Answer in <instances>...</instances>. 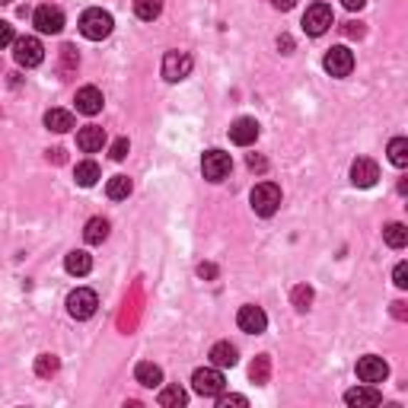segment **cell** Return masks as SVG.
Here are the masks:
<instances>
[{"label": "cell", "mask_w": 408, "mask_h": 408, "mask_svg": "<svg viewBox=\"0 0 408 408\" xmlns=\"http://www.w3.org/2000/svg\"><path fill=\"white\" fill-rule=\"evenodd\" d=\"M112 13H106L102 6H93V10H86L83 16H80V32H83L90 42H102V39L112 36Z\"/></svg>", "instance_id": "cell-1"}, {"label": "cell", "mask_w": 408, "mask_h": 408, "mask_svg": "<svg viewBox=\"0 0 408 408\" xmlns=\"http://www.w3.org/2000/svg\"><path fill=\"white\" fill-rule=\"evenodd\" d=\"M192 389L204 399H217L223 389H227V379H223L220 367H201V370L192 373Z\"/></svg>", "instance_id": "cell-2"}, {"label": "cell", "mask_w": 408, "mask_h": 408, "mask_svg": "<svg viewBox=\"0 0 408 408\" xmlns=\"http://www.w3.org/2000/svg\"><path fill=\"white\" fill-rule=\"evenodd\" d=\"M249 201H253V210L258 217H271L281 208V188L275 182H258L253 188V195H249Z\"/></svg>", "instance_id": "cell-3"}, {"label": "cell", "mask_w": 408, "mask_h": 408, "mask_svg": "<svg viewBox=\"0 0 408 408\" xmlns=\"http://www.w3.org/2000/svg\"><path fill=\"white\" fill-rule=\"evenodd\" d=\"M332 6L329 4H312V6H306V13H303V29H306V36H312V39H319V36H325V32L332 29Z\"/></svg>", "instance_id": "cell-4"}, {"label": "cell", "mask_w": 408, "mask_h": 408, "mask_svg": "<svg viewBox=\"0 0 408 408\" xmlns=\"http://www.w3.org/2000/svg\"><path fill=\"white\" fill-rule=\"evenodd\" d=\"M13 58H16L19 67H39L45 61V49L36 36L13 39Z\"/></svg>", "instance_id": "cell-5"}, {"label": "cell", "mask_w": 408, "mask_h": 408, "mask_svg": "<svg viewBox=\"0 0 408 408\" xmlns=\"http://www.w3.org/2000/svg\"><path fill=\"white\" fill-rule=\"evenodd\" d=\"M195 61L188 51H166L163 54V77L169 80V83H179V80H185L188 73H192Z\"/></svg>", "instance_id": "cell-6"}, {"label": "cell", "mask_w": 408, "mask_h": 408, "mask_svg": "<svg viewBox=\"0 0 408 408\" xmlns=\"http://www.w3.org/2000/svg\"><path fill=\"white\" fill-rule=\"evenodd\" d=\"M96 310H99V297L90 287H77L67 297V312L73 319H90V316H96Z\"/></svg>", "instance_id": "cell-7"}, {"label": "cell", "mask_w": 408, "mask_h": 408, "mask_svg": "<svg viewBox=\"0 0 408 408\" xmlns=\"http://www.w3.org/2000/svg\"><path fill=\"white\" fill-rule=\"evenodd\" d=\"M230 169H233V160H230V153L223 151H208L201 156V173L208 182H223L230 175Z\"/></svg>", "instance_id": "cell-8"}, {"label": "cell", "mask_w": 408, "mask_h": 408, "mask_svg": "<svg viewBox=\"0 0 408 408\" xmlns=\"http://www.w3.org/2000/svg\"><path fill=\"white\" fill-rule=\"evenodd\" d=\"M322 67L332 73V77H348V73L355 71V51L345 49V45H335V49L325 51Z\"/></svg>", "instance_id": "cell-9"}, {"label": "cell", "mask_w": 408, "mask_h": 408, "mask_svg": "<svg viewBox=\"0 0 408 408\" xmlns=\"http://www.w3.org/2000/svg\"><path fill=\"white\" fill-rule=\"evenodd\" d=\"M32 23H36V29L42 32V36H58V32L64 29V13L51 4H42L32 13Z\"/></svg>", "instance_id": "cell-10"}, {"label": "cell", "mask_w": 408, "mask_h": 408, "mask_svg": "<svg viewBox=\"0 0 408 408\" xmlns=\"http://www.w3.org/2000/svg\"><path fill=\"white\" fill-rule=\"evenodd\" d=\"M386 377H389V364H386L383 357L367 355V357L357 360V379H360V383L377 386V383H383Z\"/></svg>", "instance_id": "cell-11"}, {"label": "cell", "mask_w": 408, "mask_h": 408, "mask_svg": "<svg viewBox=\"0 0 408 408\" xmlns=\"http://www.w3.org/2000/svg\"><path fill=\"white\" fill-rule=\"evenodd\" d=\"M379 179V166L377 160H370V156H357L355 163H351V182H355L357 188H373Z\"/></svg>", "instance_id": "cell-12"}, {"label": "cell", "mask_w": 408, "mask_h": 408, "mask_svg": "<svg viewBox=\"0 0 408 408\" xmlns=\"http://www.w3.org/2000/svg\"><path fill=\"white\" fill-rule=\"evenodd\" d=\"M236 325L243 332H249V335H262L268 329V316H265L262 306H243L240 316H236Z\"/></svg>", "instance_id": "cell-13"}, {"label": "cell", "mask_w": 408, "mask_h": 408, "mask_svg": "<svg viewBox=\"0 0 408 408\" xmlns=\"http://www.w3.org/2000/svg\"><path fill=\"white\" fill-rule=\"evenodd\" d=\"M345 402H348L351 408H377L379 402H383V396H379L377 386L364 383V386H355V389L345 392Z\"/></svg>", "instance_id": "cell-14"}, {"label": "cell", "mask_w": 408, "mask_h": 408, "mask_svg": "<svg viewBox=\"0 0 408 408\" xmlns=\"http://www.w3.org/2000/svg\"><path fill=\"white\" fill-rule=\"evenodd\" d=\"M255 138H258V121L255 118H236L233 125H230V141H233L236 147L255 144Z\"/></svg>", "instance_id": "cell-15"}, {"label": "cell", "mask_w": 408, "mask_h": 408, "mask_svg": "<svg viewBox=\"0 0 408 408\" xmlns=\"http://www.w3.org/2000/svg\"><path fill=\"white\" fill-rule=\"evenodd\" d=\"M102 144H106V131H102V128L86 125L77 131V147L83 153H96V151H102Z\"/></svg>", "instance_id": "cell-16"}, {"label": "cell", "mask_w": 408, "mask_h": 408, "mask_svg": "<svg viewBox=\"0 0 408 408\" xmlns=\"http://www.w3.org/2000/svg\"><path fill=\"white\" fill-rule=\"evenodd\" d=\"M77 112L80 115H99L102 112V93L96 86H83V90H77Z\"/></svg>", "instance_id": "cell-17"}, {"label": "cell", "mask_w": 408, "mask_h": 408, "mask_svg": "<svg viewBox=\"0 0 408 408\" xmlns=\"http://www.w3.org/2000/svg\"><path fill=\"white\" fill-rule=\"evenodd\" d=\"M64 268L71 271V275H77V277L90 275L93 271V255L83 253V249H73V253H67V258H64Z\"/></svg>", "instance_id": "cell-18"}, {"label": "cell", "mask_w": 408, "mask_h": 408, "mask_svg": "<svg viewBox=\"0 0 408 408\" xmlns=\"http://www.w3.org/2000/svg\"><path fill=\"white\" fill-rule=\"evenodd\" d=\"M45 128L54 131V134L71 131V128H73V115L67 112V108H49V112H45Z\"/></svg>", "instance_id": "cell-19"}, {"label": "cell", "mask_w": 408, "mask_h": 408, "mask_svg": "<svg viewBox=\"0 0 408 408\" xmlns=\"http://www.w3.org/2000/svg\"><path fill=\"white\" fill-rule=\"evenodd\" d=\"M134 379H138L141 386H147V389H153V386L163 383V370L151 360H141L138 367H134Z\"/></svg>", "instance_id": "cell-20"}, {"label": "cell", "mask_w": 408, "mask_h": 408, "mask_svg": "<svg viewBox=\"0 0 408 408\" xmlns=\"http://www.w3.org/2000/svg\"><path fill=\"white\" fill-rule=\"evenodd\" d=\"M208 357H210V364L220 367V370L223 367H236V360H240V355H236V348L230 342H217Z\"/></svg>", "instance_id": "cell-21"}, {"label": "cell", "mask_w": 408, "mask_h": 408, "mask_svg": "<svg viewBox=\"0 0 408 408\" xmlns=\"http://www.w3.org/2000/svg\"><path fill=\"white\" fill-rule=\"evenodd\" d=\"M73 179H77V185L93 188L102 179V169L93 160H83V163H77V169H73Z\"/></svg>", "instance_id": "cell-22"}, {"label": "cell", "mask_w": 408, "mask_h": 408, "mask_svg": "<svg viewBox=\"0 0 408 408\" xmlns=\"http://www.w3.org/2000/svg\"><path fill=\"white\" fill-rule=\"evenodd\" d=\"M106 236H108V220H106V217H93V220H86L83 240L90 243V246H99V243H106Z\"/></svg>", "instance_id": "cell-23"}, {"label": "cell", "mask_w": 408, "mask_h": 408, "mask_svg": "<svg viewBox=\"0 0 408 408\" xmlns=\"http://www.w3.org/2000/svg\"><path fill=\"white\" fill-rule=\"evenodd\" d=\"M383 240H386V246H389V249H405V243H408L405 223H399V220L386 223V227H383Z\"/></svg>", "instance_id": "cell-24"}, {"label": "cell", "mask_w": 408, "mask_h": 408, "mask_svg": "<svg viewBox=\"0 0 408 408\" xmlns=\"http://www.w3.org/2000/svg\"><path fill=\"white\" fill-rule=\"evenodd\" d=\"M131 188H134V182L128 179V175H112V179L106 182V195L112 201H125L128 195H131Z\"/></svg>", "instance_id": "cell-25"}, {"label": "cell", "mask_w": 408, "mask_h": 408, "mask_svg": "<svg viewBox=\"0 0 408 408\" xmlns=\"http://www.w3.org/2000/svg\"><path fill=\"white\" fill-rule=\"evenodd\" d=\"M249 377H253L255 386H265V383H268V377H271V357H268V355H258V357L253 360V367H249Z\"/></svg>", "instance_id": "cell-26"}, {"label": "cell", "mask_w": 408, "mask_h": 408, "mask_svg": "<svg viewBox=\"0 0 408 408\" xmlns=\"http://www.w3.org/2000/svg\"><path fill=\"white\" fill-rule=\"evenodd\" d=\"M389 163L392 166H399V169H405L408 166V141L405 138H392L389 141Z\"/></svg>", "instance_id": "cell-27"}, {"label": "cell", "mask_w": 408, "mask_h": 408, "mask_svg": "<svg viewBox=\"0 0 408 408\" xmlns=\"http://www.w3.org/2000/svg\"><path fill=\"white\" fill-rule=\"evenodd\" d=\"M185 402H188V396H185L182 386H166V389L160 392V405L163 408H182Z\"/></svg>", "instance_id": "cell-28"}, {"label": "cell", "mask_w": 408, "mask_h": 408, "mask_svg": "<svg viewBox=\"0 0 408 408\" xmlns=\"http://www.w3.org/2000/svg\"><path fill=\"white\" fill-rule=\"evenodd\" d=\"M134 13H138V19L151 23L163 13V0H134Z\"/></svg>", "instance_id": "cell-29"}, {"label": "cell", "mask_w": 408, "mask_h": 408, "mask_svg": "<svg viewBox=\"0 0 408 408\" xmlns=\"http://www.w3.org/2000/svg\"><path fill=\"white\" fill-rule=\"evenodd\" d=\"M58 370H61V360L54 357V355H39V357H36V373H39V377L49 379V377H54Z\"/></svg>", "instance_id": "cell-30"}, {"label": "cell", "mask_w": 408, "mask_h": 408, "mask_svg": "<svg viewBox=\"0 0 408 408\" xmlns=\"http://www.w3.org/2000/svg\"><path fill=\"white\" fill-rule=\"evenodd\" d=\"M290 300H294V310L306 312V310H310V303H312V287H306V284H300V287H294Z\"/></svg>", "instance_id": "cell-31"}, {"label": "cell", "mask_w": 408, "mask_h": 408, "mask_svg": "<svg viewBox=\"0 0 408 408\" xmlns=\"http://www.w3.org/2000/svg\"><path fill=\"white\" fill-rule=\"evenodd\" d=\"M61 61H64V67H61V73H71V71H77L80 58H77V51H73V45H64V49H61Z\"/></svg>", "instance_id": "cell-32"}, {"label": "cell", "mask_w": 408, "mask_h": 408, "mask_svg": "<svg viewBox=\"0 0 408 408\" xmlns=\"http://www.w3.org/2000/svg\"><path fill=\"white\" fill-rule=\"evenodd\" d=\"M230 405H236V408H246L249 405V399L246 396H233V392H220V396H217V408H230Z\"/></svg>", "instance_id": "cell-33"}, {"label": "cell", "mask_w": 408, "mask_h": 408, "mask_svg": "<svg viewBox=\"0 0 408 408\" xmlns=\"http://www.w3.org/2000/svg\"><path fill=\"white\" fill-rule=\"evenodd\" d=\"M128 151H131V144H128V138H118L112 147H108V156H112L115 163H121V160H125V156H128Z\"/></svg>", "instance_id": "cell-34"}, {"label": "cell", "mask_w": 408, "mask_h": 408, "mask_svg": "<svg viewBox=\"0 0 408 408\" xmlns=\"http://www.w3.org/2000/svg\"><path fill=\"white\" fill-rule=\"evenodd\" d=\"M392 281H396V287H399V290H405V287H408V265H405V262H399V265H396V271H392Z\"/></svg>", "instance_id": "cell-35"}, {"label": "cell", "mask_w": 408, "mask_h": 408, "mask_svg": "<svg viewBox=\"0 0 408 408\" xmlns=\"http://www.w3.org/2000/svg\"><path fill=\"white\" fill-rule=\"evenodd\" d=\"M13 26L6 23V19H0V49H6V45H13Z\"/></svg>", "instance_id": "cell-36"}, {"label": "cell", "mask_w": 408, "mask_h": 408, "mask_svg": "<svg viewBox=\"0 0 408 408\" xmlns=\"http://www.w3.org/2000/svg\"><path fill=\"white\" fill-rule=\"evenodd\" d=\"M345 36H348V39H360V36H364V23H355V19H351V23H345Z\"/></svg>", "instance_id": "cell-37"}, {"label": "cell", "mask_w": 408, "mask_h": 408, "mask_svg": "<svg viewBox=\"0 0 408 408\" xmlns=\"http://www.w3.org/2000/svg\"><path fill=\"white\" fill-rule=\"evenodd\" d=\"M249 169H255V173H265L268 169V163H265V156H255V153H249Z\"/></svg>", "instance_id": "cell-38"}, {"label": "cell", "mask_w": 408, "mask_h": 408, "mask_svg": "<svg viewBox=\"0 0 408 408\" xmlns=\"http://www.w3.org/2000/svg\"><path fill=\"white\" fill-rule=\"evenodd\" d=\"M277 49H281L284 54H290V51H294V39H290V36H281V39H277Z\"/></svg>", "instance_id": "cell-39"}, {"label": "cell", "mask_w": 408, "mask_h": 408, "mask_svg": "<svg viewBox=\"0 0 408 408\" xmlns=\"http://www.w3.org/2000/svg\"><path fill=\"white\" fill-rule=\"evenodd\" d=\"M198 275L201 277H217V268L214 265H198Z\"/></svg>", "instance_id": "cell-40"}, {"label": "cell", "mask_w": 408, "mask_h": 408, "mask_svg": "<svg viewBox=\"0 0 408 408\" xmlns=\"http://www.w3.org/2000/svg\"><path fill=\"white\" fill-rule=\"evenodd\" d=\"M392 316H396V319H405V303H402V300L392 303Z\"/></svg>", "instance_id": "cell-41"}, {"label": "cell", "mask_w": 408, "mask_h": 408, "mask_svg": "<svg viewBox=\"0 0 408 408\" xmlns=\"http://www.w3.org/2000/svg\"><path fill=\"white\" fill-rule=\"evenodd\" d=\"M345 6H348V10H364L367 6V0H342Z\"/></svg>", "instance_id": "cell-42"}, {"label": "cell", "mask_w": 408, "mask_h": 408, "mask_svg": "<svg viewBox=\"0 0 408 408\" xmlns=\"http://www.w3.org/2000/svg\"><path fill=\"white\" fill-rule=\"evenodd\" d=\"M271 4H275V10H290L297 0H271Z\"/></svg>", "instance_id": "cell-43"}, {"label": "cell", "mask_w": 408, "mask_h": 408, "mask_svg": "<svg viewBox=\"0 0 408 408\" xmlns=\"http://www.w3.org/2000/svg\"><path fill=\"white\" fill-rule=\"evenodd\" d=\"M49 160H54V163H64V151H61V147H54V151H49Z\"/></svg>", "instance_id": "cell-44"}, {"label": "cell", "mask_w": 408, "mask_h": 408, "mask_svg": "<svg viewBox=\"0 0 408 408\" xmlns=\"http://www.w3.org/2000/svg\"><path fill=\"white\" fill-rule=\"evenodd\" d=\"M0 4H10V0H0Z\"/></svg>", "instance_id": "cell-45"}]
</instances>
